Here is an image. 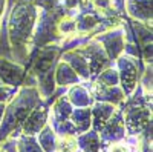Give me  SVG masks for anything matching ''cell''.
Returning <instances> with one entry per match:
<instances>
[{
	"instance_id": "cell-34",
	"label": "cell",
	"mask_w": 153,
	"mask_h": 152,
	"mask_svg": "<svg viewBox=\"0 0 153 152\" xmlns=\"http://www.w3.org/2000/svg\"><path fill=\"white\" fill-rule=\"evenodd\" d=\"M78 152H81V149H78Z\"/></svg>"
},
{
	"instance_id": "cell-30",
	"label": "cell",
	"mask_w": 153,
	"mask_h": 152,
	"mask_svg": "<svg viewBox=\"0 0 153 152\" xmlns=\"http://www.w3.org/2000/svg\"><path fill=\"white\" fill-rule=\"evenodd\" d=\"M60 2L66 9H76L81 0H60Z\"/></svg>"
},
{
	"instance_id": "cell-8",
	"label": "cell",
	"mask_w": 153,
	"mask_h": 152,
	"mask_svg": "<svg viewBox=\"0 0 153 152\" xmlns=\"http://www.w3.org/2000/svg\"><path fill=\"white\" fill-rule=\"evenodd\" d=\"M100 138L104 145L107 143H115L121 142L126 138V126H124V117H123V109L117 106L115 112L112 114V117L107 120V123L103 126V129L100 132Z\"/></svg>"
},
{
	"instance_id": "cell-5",
	"label": "cell",
	"mask_w": 153,
	"mask_h": 152,
	"mask_svg": "<svg viewBox=\"0 0 153 152\" xmlns=\"http://www.w3.org/2000/svg\"><path fill=\"white\" fill-rule=\"evenodd\" d=\"M144 66L146 63L143 60H138L126 54H121L115 60V68H117L120 77V86L126 98L135 91L136 85L139 83V79H141V74L144 71Z\"/></svg>"
},
{
	"instance_id": "cell-11",
	"label": "cell",
	"mask_w": 153,
	"mask_h": 152,
	"mask_svg": "<svg viewBox=\"0 0 153 152\" xmlns=\"http://www.w3.org/2000/svg\"><path fill=\"white\" fill-rule=\"evenodd\" d=\"M49 105L45 103V100L40 105H37L26 117V120L22 124V134L26 135H37L43 129V126L48 123V115H49Z\"/></svg>"
},
{
	"instance_id": "cell-2",
	"label": "cell",
	"mask_w": 153,
	"mask_h": 152,
	"mask_svg": "<svg viewBox=\"0 0 153 152\" xmlns=\"http://www.w3.org/2000/svg\"><path fill=\"white\" fill-rule=\"evenodd\" d=\"M61 55V48L57 43L45 45L42 48H32L26 61V75L23 85L37 86L42 98L46 100L55 91V68Z\"/></svg>"
},
{
	"instance_id": "cell-26",
	"label": "cell",
	"mask_w": 153,
	"mask_h": 152,
	"mask_svg": "<svg viewBox=\"0 0 153 152\" xmlns=\"http://www.w3.org/2000/svg\"><path fill=\"white\" fill-rule=\"evenodd\" d=\"M101 152H132L130 148L127 146V143L124 140L121 142H115V143H107L103 146Z\"/></svg>"
},
{
	"instance_id": "cell-33",
	"label": "cell",
	"mask_w": 153,
	"mask_h": 152,
	"mask_svg": "<svg viewBox=\"0 0 153 152\" xmlns=\"http://www.w3.org/2000/svg\"><path fill=\"white\" fill-rule=\"evenodd\" d=\"M0 152H5V151H3V148H2V146H0Z\"/></svg>"
},
{
	"instance_id": "cell-1",
	"label": "cell",
	"mask_w": 153,
	"mask_h": 152,
	"mask_svg": "<svg viewBox=\"0 0 153 152\" xmlns=\"http://www.w3.org/2000/svg\"><path fill=\"white\" fill-rule=\"evenodd\" d=\"M38 16L34 0H16L6 19V35L12 61L26 66L32 49V35Z\"/></svg>"
},
{
	"instance_id": "cell-13",
	"label": "cell",
	"mask_w": 153,
	"mask_h": 152,
	"mask_svg": "<svg viewBox=\"0 0 153 152\" xmlns=\"http://www.w3.org/2000/svg\"><path fill=\"white\" fill-rule=\"evenodd\" d=\"M117 106L110 103H104V101H94L91 106V115H92V126L91 128L97 132L103 129V126L107 123V120L112 117Z\"/></svg>"
},
{
	"instance_id": "cell-24",
	"label": "cell",
	"mask_w": 153,
	"mask_h": 152,
	"mask_svg": "<svg viewBox=\"0 0 153 152\" xmlns=\"http://www.w3.org/2000/svg\"><path fill=\"white\" fill-rule=\"evenodd\" d=\"M78 143H76V135H66V137H57L55 152H78Z\"/></svg>"
},
{
	"instance_id": "cell-16",
	"label": "cell",
	"mask_w": 153,
	"mask_h": 152,
	"mask_svg": "<svg viewBox=\"0 0 153 152\" xmlns=\"http://www.w3.org/2000/svg\"><path fill=\"white\" fill-rule=\"evenodd\" d=\"M54 79H55V85L57 86H65V88H69V86H72L75 83L81 82V79L76 75V72L68 65L65 60H58Z\"/></svg>"
},
{
	"instance_id": "cell-12",
	"label": "cell",
	"mask_w": 153,
	"mask_h": 152,
	"mask_svg": "<svg viewBox=\"0 0 153 152\" xmlns=\"http://www.w3.org/2000/svg\"><path fill=\"white\" fill-rule=\"evenodd\" d=\"M126 16L152 28V0H124Z\"/></svg>"
},
{
	"instance_id": "cell-22",
	"label": "cell",
	"mask_w": 153,
	"mask_h": 152,
	"mask_svg": "<svg viewBox=\"0 0 153 152\" xmlns=\"http://www.w3.org/2000/svg\"><path fill=\"white\" fill-rule=\"evenodd\" d=\"M48 123L51 124V128L54 129L57 137H66V135H78L75 124L71 120H65V121H57V120H51L48 118Z\"/></svg>"
},
{
	"instance_id": "cell-7",
	"label": "cell",
	"mask_w": 153,
	"mask_h": 152,
	"mask_svg": "<svg viewBox=\"0 0 153 152\" xmlns=\"http://www.w3.org/2000/svg\"><path fill=\"white\" fill-rule=\"evenodd\" d=\"M94 39L97 42H100L103 45L106 54L109 57V60L115 61L124 51V43H126V39H124V29H123V23L120 26H115L112 29H107L104 32H100L97 35H94Z\"/></svg>"
},
{
	"instance_id": "cell-4",
	"label": "cell",
	"mask_w": 153,
	"mask_h": 152,
	"mask_svg": "<svg viewBox=\"0 0 153 152\" xmlns=\"http://www.w3.org/2000/svg\"><path fill=\"white\" fill-rule=\"evenodd\" d=\"M68 11L69 9L63 6L61 2L51 11L38 9L34 35H32V48H42L51 43H57V45L61 43L65 37L58 32V22Z\"/></svg>"
},
{
	"instance_id": "cell-9",
	"label": "cell",
	"mask_w": 153,
	"mask_h": 152,
	"mask_svg": "<svg viewBox=\"0 0 153 152\" xmlns=\"http://www.w3.org/2000/svg\"><path fill=\"white\" fill-rule=\"evenodd\" d=\"M94 101H104V103H110L113 106H120L126 100V95L121 89V86H106L97 80L91 82V88H89Z\"/></svg>"
},
{
	"instance_id": "cell-14",
	"label": "cell",
	"mask_w": 153,
	"mask_h": 152,
	"mask_svg": "<svg viewBox=\"0 0 153 152\" xmlns=\"http://www.w3.org/2000/svg\"><path fill=\"white\" fill-rule=\"evenodd\" d=\"M66 97L74 108H91L94 103V97L91 91L81 82L69 86L66 91Z\"/></svg>"
},
{
	"instance_id": "cell-31",
	"label": "cell",
	"mask_w": 153,
	"mask_h": 152,
	"mask_svg": "<svg viewBox=\"0 0 153 152\" xmlns=\"http://www.w3.org/2000/svg\"><path fill=\"white\" fill-rule=\"evenodd\" d=\"M5 6H6V0H0V19H2V16H3Z\"/></svg>"
},
{
	"instance_id": "cell-21",
	"label": "cell",
	"mask_w": 153,
	"mask_h": 152,
	"mask_svg": "<svg viewBox=\"0 0 153 152\" xmlns=\"http://www.w3.org/2000/svg\"><path fill=\"white\" fill-rule=\"evenodd\" d=\"M16 148H17V152H45L42 146L38 145L37 137L26 135V134H20L16 138Z\"/></svg>"
},
{
	"instance_id": "cell-29",
	"label": "cell",
	"mask_w": 153,
	"mask_h": 152,
	"mask_svg": "<svg viewBox=\"0 0 153 152\" xmlns=\"http://www.w3.org/2000/svg\"><path fill=\"white\" fill-rule=\"evenodd\" d=\"M3 148L5 152H17V148H16V140L14 138H6V140L0 145Z\"/></svg>"
},
{
	"instance_id": "cell-10",
	"label": "cell",
	"mask_w": 153,
	"mask_h": 152,
	"mask_svg": "<svg viewBox=\"0 0 153 152\" xmlns=\"http://www.w3.org/2000/svg\"><path fill=\"white\" fill-rule=\"evenodd\" d=\"M25 75H26L25 66L12 60L0 57V82H2V85L20 88L23 85Z\"/></svg>"
},
{
	"instance_id": "cell-23",
	"label": "cell",
	"mask_w": 153,
	"mask_h": 152,
	"mask_svg": "<svg viewBox=\"0 0 153 152\" xmlns=\"http://www.w3.org/2000/svg\"><path fill=\"white\" fill-rule=\"evenodd\" d=\"M95 80L100 82V83H103V85H106V86H117V85H120L118 71H117V68H115V65L103 69L95 77Z\"/></svg>"
},
{
	"instance_id": "cell-15",
	"label": "cell",
	"mask_w": 153,
	"mask_h": 152,
	"mask_svg": "<svg viewBox=\"0 0 153 152\" xmlns=\"http://www.w3.org/2000/svg\"><path fill=\"white\" fill-rule=\"evenodd\" d=\"M60 60H65L68 65L76 72V75H78L81 80H89V82H91L89 65H87L86 58H84L80 52H76L75 49H72V51H65V52H61Z\"/></svg>"
},
{
	"instance_id": "cell-3",
	"label": "cell",
	"mask_w": 153,
	"mask_h": 152,
	"mask_svg": "<svg viewBox=\"0 0 153 152\" xmlns=\"http://www.w3.org/2000/svg\"><path fill=\"white\" fill-rule=\"evenodd\" d=\"M43 101L37 86L22 85L17 94L12 97L6 106L2 121H0V145L6 138H16L22 134V124L29 115V112Z\"/></svg>"
},
{
	"instance_id": "cell-25",
	"label": "cell",
	"mask_w": 153,
	"mask_h": 152,
	"mask_svg": "<svg viewBox=\"0 0 153 152\" xmlns=\"http://www.w3.org/2000/svg\"><path fill=\"white\" fill-rule=\"evenodd\" d=\"M152 80H153V72H152V63H146L144 71L139 79V85H141L143 91L146 94H152Z\"/></svg>"
},
{
	"instance_id": "cell-28",
	"label": "cell",
	"mask_w": 153,
	"mask_h": 152,
	"mask_svg": "<svg viewBox=\"0 0 153 152\" xmlns=\"http://www.w3.org/2000/svg\"><path fill=\"white\" fill-rule=\"evenodd\" d=\"M58 3H60V0H34V5L38 9H45V11L54 9Z\"/></svg>"
},
{
	"instance_id": "cell-36",
	"label": "cell",
	"mask_w": 153,
	"mask_h": 152,
	"mask_svg": "<svg viewBox=\"0 0 153 152\" xmlns=\"http://www.w3.org/2000/svg\"><path fill=\"white\" fill-rule=\"evenodd\" d=\"M100 152H101V151H100Z\"/></svg>"
},
{
	"instance_id": "cell-19",
	"label": "cell",
	"mask_w": 153,
	"mask_h": 152,
	"mask_svg": "<svg viewBox=\"0 0 153 152\" xmlns=\"http://www.w3.org/2000/svg\"><path fill=\"white\" fill-rule=\"evenodd\" d=\"M74 124L78 134L86 132L91 129L92 126V115H91V108H74L71 118H69Z\"/></svg>"
},
{
	"instance_id": "cell-32",
	"label": "cell",
	"mask_w": 153,
	"mask_h": 152,
	"mask_svg": "<svg viewBox=\"0 0 153 152\" xmlns=\"http://www.w3.org/2000/svg\"><path fill=\"white\" fill-rule=\"evenodd\" d=\"M5 106H6V103H3V101H0V121H2V117H3V112H5Z\"/></svg>"
},
{
	"instance_id": "cell-27",
	"label": "cell",
	"mask_w": 153,
	"mask_h": 152,
	"mask_svg": "<svg viewBox=\"0 0 153 152\" xmlns=\"http://www.w3.org/2000/svg\"><path fill=\"white\" fill-rule=\"evenodd\" d=\"M19 91V88L14 86H6V85H0V101L8 103V101L14 97Z\"/></svg>"
},
{
	"instance_id": "cell-6",
	"label": "cell",
	"mask_w": 153,
	"mask_h": 152,
	"mask_svg": "<svg viewBox=\"0 0 153 152\" xmlns=\"http://www.w3.org/2000/svg\"><path fill=\"white\" fill-rule=\"evenodd\" d=\"M75 51H76V52H80L86 58L87 65H89V72H91V82H94L95 77L103 69L115 65V61L109 60L103 45H101L100 42H97L94 37L86 45H83L81 48H76Z\"/></svg>"
},
{
	"instance_id": "cell-35",
	"label": "cell",
	"mask_w": 153,
	"mask_h": 152,
	"mask_svg": "<svg viewBox=\"0 0 153 152\" xmlns=\"http://www.w3.org/2000/svg\"><path fill=\"white\" fill-rule=\"evenodd\" d=\"M0 85H2V82H0Z\"/></svg>"
},
{
	"instance_id": "cell-20",
	"label": "cell",
	"mask_w": 153,
	"mask_h": 152,
	"mask_svg": "<svg viewBox=\"0 0 153 152\" xmlns=\"http://www.w3.org/2000/svg\"><path fill=\"white\" fill-rule=\"evenodd\" d=\"M37 142L42 146V149L45 152H55V143H57V135L54 132V129L51 128V124L46 123L43 126V129L38 132L37 135Z\"/></svg>"
},
{
	"instance_id": "cell-18",
	"label": "cell",
	"mask_w": 153,
	"mask_h": 152,
	"mask_svg": "<svg viewBox=\"0 0 153 152\" xmlns=\"http://www.w3.org/2000/svg\"><path fill=\"white\" fill-rule=\"evenodd\" d=\"M74 106L71 105V101L68 100L66 94L60 95L52 105L49 108V115L48 118L51 120H57V121H65L71 118V114H72Z\"/></svg>"
},
{
	"instance_id": "cell-17",
	"label": "cell",
	"mask_w": 153,
	"mask_h": 152,
	"mask_svg": "<svg viewBox=\"0 0 153 152\" xmlns=\"http://www.w3.org/2000/svg\"><path fill=\"white\" fill-rule=\"evenodd\" d=\"M76 143H78V148L81 149V152H100L104 146V143L100 138V134L94 131L92 128L76 135Z\"/></svg>"
}]
</instances>
